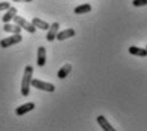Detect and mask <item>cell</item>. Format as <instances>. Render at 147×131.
<instances>
[{"instance_id":"cell-1","label":"cell","mask_w":147,"mask_h":131,"mask_svg":"<svg viewBox=\"0 0 147 131\" xmlns=\"http://www.w3.org/2000/svg\"><path fill=\"white\" fill-rule=\"evenodd\" d=\"M33 75V68L31 65H27L24 68L23 78H22V85H21V93L23 97L30 96V88H31V80Z\"/></svg>"},{"instance_id":"cell-2","label":"cell","mask_w":147,"mask_h":131,"mask_svg":"<svg viewBox=\"0 0 147 131\" xmlns=\"http://www.w3.org/2000/svg\"><path fill=\"white\" fill-rule=\"evenodd\" d=\"M31 85L36 89H40V90H44V92H49V93L55 92V85L54 84L47 83V82H42V80H38V79L31 80Z\"/></svg>"},{"instance_id":"cell-3","label":"cell","mask_w":147,"mask_h":131,"mask_svg":"<svg viewBox=\"0 0 147 131\" xmlns=\"http://www.w3.org/2000/svg\"><path fill=\"white\" fill-rule=\"evenodd\" d=\"M22 40H23V37L21 36V33H13V36L7 37V38H3V40L0 41V47H3V49H8V47L13 46V45L22 42Z\"/></svg>"},{"instance_id":"cell-4","label":"cell","mask_w":147,"mask_h":131,"mask_svg":"<svg viewBox=\"0 0 147 131\" xmlns=\"http://www.w3.org/2000/svg\"><path fill=\"white\" fill-rule=\"evenodd\" d=\"M14 23L18 24L21 28H23L24 31H27L28 33H35L36 32V27L33 26L32 23H30L28 21H26V19L23 18V17H19V15H14L13 18Z\"/></svg>"},{"instance_id":"cell-5","label":"cell","mask_w":147,"mask_h":131,"mask_svg":"<svg viewBox=\"0 0 147 131\" xmlns=\"http://www.w3.org/2000/svg\"><path fill=\"white\" fill-rule=\"evenodd\" d=\"M33 108H35V103L33 102L24 103V104L19 106V107L16 110V115L17 116H23V115H26L27 112H31Z\"/></svg>"},{"instance_id":"cell-6","label":"cell","mask_w":147,"mask_h":131,"mask_svg":"<svg viewBox=\"0 0 147 131\" xmlns=\"http://www.w3.org/2000/svg\"><path fill=\"white\" fill-rule=\"evenodd\" d=\"M59 23L58 22H55V23H53L51 26L49 27V29H47V36H46V40L49 41V42H53L54 40H55L56 35H58V31H59Z\"/></svg>"},{"instance_id":"cell-7","label":"cell","mask_w":147,"mask_h":131,"mask_svg":"<svg viewBox=\"0 0 147 131\" xmlns=\"http://www.w3.org/2000/svg\"><path fill=\"white\" fill-rule=\"evenodd\" d=\"M46 64V49L44 46H40L37 49V66L44 68Z\"/></svg>"},{"instance_id":"cell-8","label":"cell","mask_w":147,"mask_h":131,"mask_svg":"<svg viewBox=\"0 0 147 131\" xmlns=\"http://www.w3.org/2000/svg\"><path fill=\"white\" fill-rule=\"evenodd\" d=\"M74 36H76V31L73 28H68V29L61 31V32H58V35H56L55 38L58 41H64V40H67V38L74 37Z\"/></svg>"},{"instance_id":"cell-9","label":"cell","mask_w":147,"mask_h":131,"mask_svg":"<svg viewBox=\"0 0 147 131\" xmlns=\"http://www.w3.org/2000/svg\"><path fill=\"white\" fill-rule=\"evenodd\" d=\"M96 120H97V124L100 125L102 130H105V131H115V129L109 124V121H107L104 116H97V118Z\"/></svg>"},{"instance_id":"cell-10","label":"cell","mask_w":147,"mask_h":131,"mask_svg":"<svg viewBox=\"0 0 147 131\" xmlns=\"http://www.w3.org/2000/svg\"><path fill=\"white\" fill-rule=\"evenodd\" d=\"M14 15H17V8L10 7L9 9H7V13L3 15V18H1L3 23H9L10 21H13Z\"/></svg>"},{"instance_id":"cell-11","label":"cell","mask_w":147,"mask_h":131,"mask_svg":"<svg viewBox=\"0 0 147 131\" xmlns=\"http://www.w3.org/2000/svg\"><path fill=\"white\" fill-rule=\"evenodd\" d=\"M129 54L134 55V56H140V57H147V50L141 49V47H137V46H132L129 47Z\"/></svg>"},{"instance_id":"cell-12","label":"cell","mask_w":147,"mask_h":131,"mask_svg":"<svg viewBox=\"0 0 147 131\" xmlns=\"http://www.w3.org/2000/svg\"><path fill=\"white\" fill-rule=\"evenodd\" d=\"M31 23H32L36 28H40L42 31H47L49 27H50V24L47 23V22L42 21V19H40V18H32V22H31Z\"/></svg>"},{"instance_id":"cell-13","label":"cell","mask_w":147,"mask_h":131,"mask_svg":"<svg viewBox=\"0 0 147 131\" xmlns=\"http://www.w3.org/2000/svg\"><path fill=\"white\" fill-rule=\"evenodd\" d=\"M3 29H4V32H8V33H21L22 31V28L18 24H10V23H4Z\"/></svg>"},{"instance_id":"cell-14","label":"cell","mask_w":147,"mask_h":131,"mask_svg":"<svg viewBox=\"0 0 147 131\" xmlns=\"http://www.w3.org/2000/svg\"><path fill=\"white\" fill-rule=\"evenodd\" d=\"M70 71H72V65H70V64H65L63 68L59 69L58 78H59V79H64V78H67L68 75H69Z\"/></svg>"},{"instance_id":"cell-15","label":"cell","mask_w":147,"mask_h":131,"mask_svg":"<svg viewBox=\"0 0 147 131\" xmlns=\"http://www.w3.org/2000/svg\"><path fill=\"white\" fill-rule=\"evenodd\" d=\"M92 9V7L90 4H82L74 8V13L76 14H84V13H90Z\"/></svg>"},{"instance_id":"cell-16","label":"cell","mask_w":147,"mask_h":131,"mask_svg":"<svg viewBox=\"0 0 147 131\" xmlns=\"http://www.w3.org/2000/svg\"><path fill=\"white\" fill-rule=\"evenodd\" d=\"M132 4H133V7H137V8L146 7V5H147V0H133V1H132Z\"/></svg>"},{"instance_id":"cell-17","label":"cell","mask_w":147,"mask_h":131,"mask_svg":"<svg viewBox=\"0 0 147 131\" xmlns=\"http://www.w3.org/2000/svg\"><path fill=\"white\" fill-rule=\"evenodd\" d=\"M10 8V3L9 1H3L0 3V12H3V10H7Z\"/></svg>"},{"instance_id":"cell-18","label":"cell","mask_w":147,"mask_h":131,"mask_svg":"<svg viewBox=\"0 0 147 131\" xmlns=\"http://www.w3.org/2000/svg\"><path fill=\"white\" fill-rule=\"evenodd\" d=\"M14 3H31L32 0H13Z\"/></svg>"},{"instance_id":"cell-19","label":"cell","mask_w":147,"mask_h":131,"mask_svg":"<svg viewBox=\"0 0 147 131\" xmlns=\"http://www.w3.org/2000/svg\"><path fill=\"white\" fill-rule=\"evenodd\" d=\"M146 50H147V45H146Z\"/></svg>"}]
</instances>
